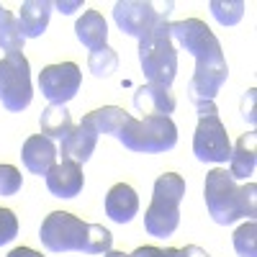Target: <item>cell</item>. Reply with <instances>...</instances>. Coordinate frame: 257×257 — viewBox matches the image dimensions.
<instances>
[{"label":"cell","instance_id":"cell-16","mask_svg":"<svg viewBox=\"0 0 257 257\" xmlns=\"http://www.w3.org/2000/svg\"><path fill=\"white\" fill-rule=\"evenodd\" d=\"M254 167H257V137L254 132H249V134H242L237 144L231 147L229 175L234 180H247L254 175Z\"/></svg>","mask_w":257,"mask_h":257},{"label":"cell","instance_id":"cell-29","mask_svg":"<svg viewBox=\"0 0 257 257\" xmlns=\"http://www.w3.org/2000/svg\"><path fill=\"white\" fill-rule=\"evenodd\" d=\"M254 88H249L247 90V95H244V100H242V116H244V121L249 123V126H254V121H257V116H254Z\"/></svg>","mask_w":257,"mask_h":257},{"label":"cell","instance_id":"cell-23","mask_svg":"<svg viewBox=\"0 0 257 257\" xmlns=\"http://www.w3.org/2000/svg\"><path fill=\"white\" fill-rule=\"evenodd\" d=\"M211 13L221 26H234L244 16V3L242 0H211Z\"/></svg>","mask_w":257,"mask_h":257},{"label":"cell","instance_id":"cell-4","mask_svg":"<svg viewBox=\"0 0 257 257\" xmlns=\"http://www.w3.org/2000/svg\"><path fill=\"white\" fill-rule=\"evenodd\" d=\"M116 139L132 152H144V155L170 152L178 144V126L170 116H144V118L132 116Z\"/></svg>","mask_w":257,"mask_h":257},{"label":"cell","instance_id":"cell-21","mask_svg":"<svg viewBox=\"0 0 257 257\" xmlns=\"http://www.w3.org/2000/svg\"><path fill=\"white\" fill-rule=\"evenodd\" d=\"M24 44H26V39L21 36L18 18L8 8H0V49H3L6 54L24 52Z\"/></svg>","mask_w":257,"mask_h":257},{"label":"cell","instance_id":"cell-28","mask_svg":"<svg viewBox=\"0 0 257 257\" xmlns=\"http://www.w3.org/2000/svg\"><path fill=\"white\" fill-rule=\"evenodd\" d=\"M128 257H180V249H175V247H167V249H160V247H137Z\"/></svg>","mask_w":257,"mask_h":257},{"label":"cell","instance_id":"cell-33","mask_svg":"<svg viewBox=\"0 0 257 257\" xmlns=\"http://www.w3.org/2000/svg\"><path fill=\"white\" fill-rule=\"evenodd\" d=\"M103 257H128V254H126V252H113V249H111V252H105Z\"/></svg>","mask_w":257,"mask_h":257},{"label":"cell","instance_id":"cell-13","mask_svg":"<svg viewBox=\"0 0 257 257\" xmlns=\"http://www.w3.org/2000/svg\"><path fill=\"white\" fill-rule=\"evenodd\" d=\"M57 147L52 139H47L44 134H34L24 142V149H21V157H24V165L29 173L34 175H47L49 170L57 165Z\"/></svg>","mask_w":257,"mask_h":257},{"label":"cell","instance_id":"cell-15","mask_svg":"<svg viewBox=\"0 0 257 257\" xmlns=\"http://www.w3.org/2000/svg\"><path fill=\"white\" fill-rule=\"evenodd\" d=\"M134 108L144 116H170L175 111V95L162 85H142L134 93Z\"/></svg>","mask_w":257,"mask_h":257},{"label":"cell","instance_id":"cell-8","mask_svg":"<svg viewBox=\"0 0 257 257\" xmlns=\"http://www.w3.org/2000/svg\"><path fill=\"white\" fill-rule=\"evenodd\" d=\"M34 100L31 88V67L24 52H11L0 59V103L8 111L21 113Z\"/></svg>","mask_w":257,"mask_h":257},{"label":"cell","instance_id":"cell-34","mask_svg":"<svg viewBox=\"0 0 257 257\" xmlns=\"http://www.w3.org/2000/svg\"><path fill=\"white\" fill-rule=\"evenodd\" d=\"M0 8H3V6H0Z\"/></svg>","mask_w":257,"mask_h":257},{"label":"cell","instance_id":"cell-27","mask_svg":"<svg viewBox=\"0 0 257 257\" xmlns=\"http://www.w3.org/2000/svg\"><path fill=\"white\" fill-rule=\"evenodd\" d=\"M18 234V216L11 208H0V247L16 239Z\"/></svg>","mask_w":257,"mask_h":257},{"label":"cell","instance_id":"cell-14","mask_svg":"<svg viewBox=\"0 0 257 257\" xmlns=\"http://www.w3.org/2000/svg\"><path fill=\"white\" fill-rule=\"evenodd\" d=\"M105 213L116 224H128L139 213V196L128 183H116L105 196Z\"/></svg>","mask_w":257,"mask_h":257},{"label":"cell","instance_id":"cell-2","mask_svg":"<svg viewBox=\"0 0 257 257\" xmlns=\"http://www.w3.org/2000/svg\"><path fill=\"white\" fill-rule=\"evenodd\" d=\"M203 198L208 216L221 226H229L239 219H254L257 213V185H237V180L224 167H213L206 175Z\"/></svg>","mask_w":257,"mask_h":257},{"label":"cell","instance_id":"cell-19","mask_svg":"<svg viewBox=\"0 0 257 257\" xmlns=\"http://www.w3.org/2000/svg\"><path fill=\"white\" fill-rule=\"evenodd\" d=\"M39 123H41V134L47 139H57V142H64L70 137V132L75 128L72 123V116L67 111V105H59V103H49L44 111L39 116Z\"/></svg>","mask_w":257,"mask_h":257},{"label":"cell","instance_id":"cell-1","mask_svg":"<svg viewBox=\"0 0 257 257\" xmlns=\"http://www.w3.org/2000/svg\"><path fill=\"white\" fill-rule=\"evenodd\" d=\"M170 39L178 49H185L196 59V72L188 82V98L193 105L213 103L219 95L221 85L229 77L226 57L221 52V44L201 18H185L170 24Z\"/></svg>","mask_w":257,"mask_h":257},{"label":"cell","instance_id":"cell-6","mask_svg":"<svg viewBox=\"0 0 257 257\" xmlns=\"http://www.w3.org/2000/svg\"><path fill=\"white\" fill-rule=\"evenodd\" d=\"M198 111V126L193 134V155L201 162H229L231 142L226 134V126L221 123L216 103H201L196 105Z\"/></svg>","mask_w":257,"mask_h":257},{"label":"cell","instance_id":"cell-32","mask_svg":"<svg viewBox=\"0 0 257 257\" xmlns=\"http://www.w3.org/2000/svg\"><path fill=\"white\" fill-rule=\"evenodd\" d=\"M8 257H41V252H36L31 247H16L8 252Z\"/></svg>","mask_w":257,"mask_h":257},{"label":"cell","instance_id":"cell-10","mask_svg":"<svg viewBox=\"0 0 257 257\" xmlns=\"http://www.w3.org/2000/svg\"><path fill=\"white\" fill-rule=\"evenodd\" d=\"M82 85V72L75 62H62V64H47L39 72V90L49 103L67 105Z\"/></svg>","mask_w":257,"mask_h":257},{"label":"cell","instance_id":"cell-26","mask_svg":"<svg viewBox=\"0 0 257 257\" xmlns=\"http://www.w3.org/2000/svg\"><path fill=\"white\" fill-rule=\"evenodd\" d=\"M24 180H21L18 167L13 165H0V196H16L21 190Z\"/></svg>","mask_w":257,"mask_h":257},{"label":"cell","instance_id":"cell-20","mask_svg":"<svg viewBox=\"0 0 257 257\" xmlns=\"http://www.w3.org/2000/svg\"><path fill=\"white\" fill-rule=\"evenodd\" d=\"M88 116H90L98 134H111V137H118L121 128L126 126V121L132 118V113H126L118 105H103V108H98Z\"/></svg>","mask_w":257,"mask_h":257},{"label":"cell","instance_id":"cell-7","mask_svg":"<svg viewBox=\"0 0 257 257\" xmlns=\"http://www.w3.org/2000/svg\"><path fill=\"white\" fill-rule=\"evenodd\" d=\"M175 3H149V0H121L113 6V21L116 26L134 39H147L160 26L170 24V13H173Z\"/></svg>","mask_w":257,"mask_h":257},{"label":"cell","instance_id":"cell-31","mask_svg":"<svg viewBox=\"0 0 257 257\" xmlns=\"http://www.w3.org/2000/svg\"><path fill=\"white\" fill-rule=\"evenodd\" d=\"M180 257H211V254H208L206 249L196 247V244H188V247L180 249Z\"/></svg>","mask_w":257,"mask_h":257},{"label":"cell","instance_id":"cell-25","mask_svg":"<svg viewBox=\"0 0 257 257\" xmlns=\"http://www.w3.org/2000/svg\"><path fill=\"white\" fill-rule=\"evenodd\" d=\"M111 244H113V234L105 226H100V224H90L88 252L85 254H105V252H111Z\"/></svg>","mask_w":257,"mask_h":257},{"label":"cell","instance_id":"cell-3","mask_svg":"<svg viewBox=\"0 0 257 257\" xmlns=\"http://www.w3.org/2000/svg\"><path fill=\"white\" fill-rule=\"evenodd\" d=\"M185 198V178L178 173H165L155 180L152 203L144 213V229L149 237H173L180 226V203Z\"/></svg>","mask_w":257,"mask_h":257},{"label":"cell","instance_id":"cell-17","mask_svg":"<svg viewBox=\"0 0 257 257\" xmlns=\"http://www.w3.org/2000/svg\"><path fill=\"white\" fill-rule=\"evenodd\" d=\"M52 3L49 0H26L18 11V29L24 39H39L49 26Z\"/></svg>","mask_w":257,"mask_h":257},{"label":"cell","instance_id":"cell-5","mask_svg":"<svg viewBox=\"0 0 257 257\" xmlns=\"http://www.w3.org/2000/svg\"><path fill=\"white\" fill-rule=\"evenodd\" d=\"M139 64L149 85L170 88L178 75V47L170 39V24L139 41Z\"/></svg>","mask_w":257,"mask_h":257},{"label":"cell","instance_id":"cell-11","mask_svg":"<svg viewBox=\"0 0 257 257\" xmlns=\"http://www.w3.org/2000/svg\"><path fill=\"white\" fill-rule=\"evenodd\" d=\"M98 132H95V126H93V121H90V116H85L72 132H70V137L64 139V142H59L62 147H59V155H62V160H70V162H77V165H85L90 157H93V152H95V147H98Z\"/></svg>","mask_w":257,"mask_h":257},{"label":"cell","instance_id":"cell-18","mask_svg":"<svg viewBox=\"0 0 257 257\" xmlns=\"http://www.w3.org/2000/svg\"><path fill=\"white\" fill-rule=\"evenodd\" d=\"M75 34L80 39L82 47H88L90 52L105 47V39H108V26H105V18L98 11H85L77 24H75Z\"/></svg>","mask_w":257,"mask_h":257},{"label":"cell","instance_id":"cell-30","mask_svg":"<svg viewBox=\"0 0 257 257\" xmlns=\"http://www.w3.org/2000/svg\"><path fill=\"white\" fill-rule=\"evenodd\" d=\"M52 8H57V11L64 13V16H70V13H75V11L82 8V0H72V3H67V0H59V3H52Z\"/></svg>","mask_w":257,"mask_h":257},{"label":"cell","instance_id":"cell-22","mask_svg":"<svg viewBox=\"0 0 257 257\" xmlns=\"http://www.w3.org/2000/svg\"><path fill=\"white\" fill-rule=\"evenodd\" d=\"M88 67H90V72L95 75V77H111L113 72H116V67H118V54L105 44V47H100V49H95V52H90V57H88Z\"/></svg>","mask_w":257,"mask_h":257},{"label":"cell","instance_id":"cell-12","mask_svg":"<svg viewBox=\"0 0 257 257\" xmlns=\"http://www.w3.org/2000/svg\"><path fill=\"white\" fill-rule=\"evenodd\" d=\"M44 178H47V188L54 198H75L82 193V185H85L82 167L70 160L57 162Z\"/></svg>","mask_w":257,"mask_h":257},{"label":"cell","instance_id":"cell-9","mask_svg":"<svg viewBox=\"0 0 257 257\" xmlns=\"http://www.w3.org/2000/svg\"><path fill=\"white\" fill-rule=\"evenodd\" d=\"M90 224L72 216L67 211H52L41 221L39 239L49 252H88Z\"/></svg>","mask_w":257,"mask_h":257},{"label":"cell","instance_id":"cell-24","mask_svg":"<svg viewBox=\"0 0 257 257\" xmlns=\"http://www.w3.org/2000/svg\"><path fill=\"white\" fill-rule=\"evenodd\" d=\"M234 249L239 257H257V224L254 219L244 221L237 231H234Z\"/></svg>","mask_w":257,"mask_h":257}]
</instances>
